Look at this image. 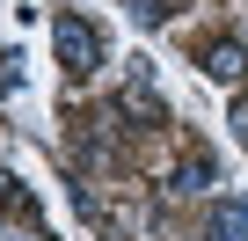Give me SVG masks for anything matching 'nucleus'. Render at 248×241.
<instances>
[{
	"mask_svg": "<svg viewBox=\"0 0 248 241\" xmlns=\"http://www.w3.org/2000/svg\"><path fill=\"white\" fill-rule=\"evenodd\" d=\"M51 51H59L66 73H95V66H102V37H95L80 15H59V22H51Z\"/></svg>",
	"mask_w": 248,
	"mask_h": 241,
	"instance_id": "f257e3e1",
	"label": "nucleus"
},
{
	"mask_svg": "<svg viewBox=\"0 0 248 241\" xmlns=\"http://www.w3.org/2000/svg\"><path fill=\"white\" fill-rule=\"evenodd\" d=\"M168 190H175V197H212V190H219V161H212V154H183L175 176H168Z\"/></svg>",
	"mask_w": 248,
	"mask_h": 241,
	"instance_id": "f03ea898",
	"label": "nucleus"
},
{
	"mask_svg": "<svg viewBox=\"0 0 248 241\" xmlns=\"http://www.w3.org/2000/svg\"><path fill=\"white\" fill-rule=\"evenodd\" d=\"M197 66H204L212 80H241V73H248V51H241L233 37H219V44H204V51H197Z\"/></svg>",
	"mask_w": 248,
	"mask_h": 241,
	"instance_id": "7ed1b4c3",
	"label": "nucleus"
},
{
	"mask_svg": "<svg viewBox=\"0 0 248 241\" xmlns=\"http://www.w3.org/2000/svg\"><path fill=\"white\" fill-rule=\"evenodd\" d=\"M248 234V205H219L212 212V241H241Z\"/></svg>",
	"mask_w": 248,
	"mask_h": 241,
	"instance_id": "20e7f679",
	"label": "nucleus"
}]
</instances>
